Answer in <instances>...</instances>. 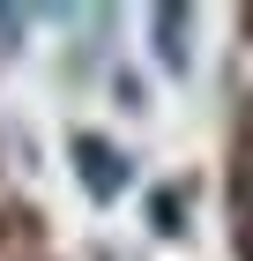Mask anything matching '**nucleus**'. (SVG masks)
<instances>
[{
    "label": "nucleus",
    "mask_w": 253,
    "mask_h": 261,
    "mask_svg": "<svg viewBox=\"0 0 253 261\" xmlns=\"http://www.w3.org/2000/svg\"><path fill=\"white\" fill-rule=\"evenodd\" d=\"M104 157H112L104 142H90V135L75 142V164H82V172H90V187H97V194H112V187H127V172H112V164H104Z\"/></svg>",
    "instance_id": "f257e3e1"
}]
</instances>
